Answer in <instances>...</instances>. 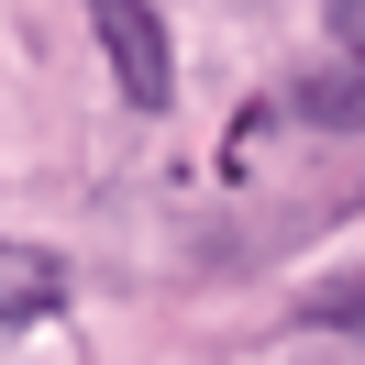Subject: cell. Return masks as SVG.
<instances>
[{
	"label": "cell",
	"mask_w": 365,
	"mask_h": 365,
	"mask_svg": "<svg viewBox=\"0 0 365 365\" xmlns=\"http://www.w3.org/2000/svg\"><path fill=\"white\" fill-rule=\"evenodd\" d=\"M67 310V266H56L45 244H11L0 232V332H23V321Z\"/></svg>",
	"instance_id": "6da1fadb"
},
{
	"label": "cell",
	"mask_w": 365,
	"mask_h": 365,
	"mask_svg": "<svg viewBox=\"0 0 365 365\" xmlns=\"http://www.w3.org/2000/svg\"><path fill=\"white\" fill-rule=\"evenodd\" d=\"M111 11H133V0H89V23H111Z\"/></svg>",
	"instance_id": "277c9868"
},
{
	"label": "cell",
	"mask_w": 365,
	"mask_h": 365,
	"mask_svg": "<svg viewBox=\"0 0 365 365\" xmlns=\"http://www.w3.org/2000/svg\"><path fill=\"white\" fill-rule=\"evenodd\" d=\"M332 45H343V67H365V0H332Z\"/></svg>",
	"instance_id": "3957f363"
},
{
	"label": "cell",
	"mask_w": 365,
	"mask_h": 365,
	"mask_svg": "<svg viewBox=\"0 0 365 365\" xmlns=\"http://www.w3.org/2000/svg\"><path fill=\"white\" fill-rule=\"evenodd\" d=\"M310 321L321 332H365V277H332V288L310 299Z\"/></svg>",
	"instance_id": "7a4b0ae2"
}]
</instances>
